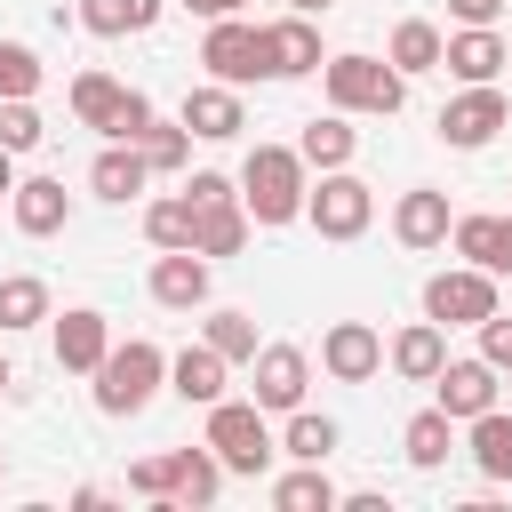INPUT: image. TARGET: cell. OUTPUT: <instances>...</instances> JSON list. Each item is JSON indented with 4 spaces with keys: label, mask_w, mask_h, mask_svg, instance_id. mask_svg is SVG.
Instances as JSON below:
<instances>
[{
    "label": "cell",
    "mask_w": 512,
    "mask_h": 512,
    "mask_svg": "<svg viewBox=\"0 0 512 512\" xmlns=\"http://www.w3.org/2000/svg\"><path fill=\"white\" fill-rule=\"evenodd\" d=\"M192 136H208V144H224V136H240L248 128V104H240V88L232 80H192L184 88V112H176Z\"/></svg>",
    "instance_id": "cell-15"
},
{
    "label": "cell",
    "mask_w": 512,
    "mask_h": 512,
    "mask_svg": "<svg viewBox=\"0 0 512 512\" xmlns=\"http://www.w3.org/2000/svg\"><path fill=\"white\" fill-rule=\"evenodd\" d=\"M8 192H16V152L0 144V200H8Z\"/></svg>",
    "instance_id": "cell-45"
},
{
    "label": "cell",
    "mask_w": 512,
    "mask_h": 512,
    "mask_svg": "<svg viewBox=\"0 0 512 512\" xmlns=\"http://www.w3.org/2000/svg\"><path fill=\"white\" fill-rule=\"evenodd\" d=\"M496 376H504V368H496L488 352H472V360H448V368L432 376V392H440V408H448L456 424H472L480 408H496V400H504V384H496Z\"/></svg>",
    "instance_id": "cell-11"
},
{
    "label": "cell",
    "mask_w": 512,
    "mask_h": 512,
    "mask_svg": "<svg viewBox=\"0 0 512 512\" xmlns=\"http://www.w3.org/2000/svg\"><path fill=\"white\" fill-rule=\"evenodd\" d=\"M184 192H192V200H224V192H240V184H232V176H216V168H192V184H184Z\"/></svg>",
    "instance_id": "cell-42"
},
{
    "label": "cell",
    "mask_w": 512,
    "mask_h": 512,
    "mask_svg": "<svg viewBox=\"0 0 512 512\" xmlns=\"http://www.w3.org/2000/svg\"><path fill=\"white\" fill-rule=\"evenodd\" d=\"M224 368H232V360L200 336V344H184V352L168 360V392L192 400V408H216V400H224Z\"/></svg>",
    "instance_id": "cell-20"
},
{
    "label": "cell",
    "mask_w": 512,
    "mask_h": 512,
    "mask_svg": "<svg viewBox=\"0 0 512 512\" xmlns=\"http://www.w3.org/2000/svg\"><path fill=\"white\" fill-rule=\"evenodd\" d=\"M184 8H192V16H208V24H216V16H240V8H248V0H184Z\"/></svg>",
    "instance_id": "cell-44"
},
{
    "label": "cell",
    "mask_w": 512,
    "mask_h": 512,
    "mask_svg": "<svg viewBox=\"0 0 512 512\" xmlns=\"http://www.w3.org/2000/svg\"><path fill=\"white\" fill-rule=\"evenodd\" d=\"M472 464H480V480H512V408L472 416Z\"/></svg>",
    "instance_id": "cell-30"
},
{
    "label": "cell",
    "mask_w": 512,
    "mask_h": 512,
    "mask_svg": "<svg viewBox=\"0 0 512 512\" xmlns=\"http://www.w3.org/2000/svg\"><path fill=\"white\" fill-rule=\"evenodd\" d=\"M304 224L320 240H360L376 224V192L352 176V168H320V184L304 192Z\"/></svg>",
    "instance_id": "cell-4"
},
{
    "label": "cell",
    "mask_w": 512,
    "mask_h": 512,
    "mask_svg": "<svg viewBox=\"0 0 512 512\" xmlns=\"http://www.w3.org/2000/svg\"><path fill=\"white\" fill-rule=\"evenodd\" d=\"M136 144H144V160H152V176H176V168L192 160V128H184V120H160V112H152V128H144Z\"/></svg>",
    "instance_id": "cell-35"
},
{
    "label": "cell",
    "mask_w": 512,
    "mask_h": 512,
    "mask_svg": "<svg viewBox=\"0 0 512 512\" xmlns=\"http://www.w3.org/2000/svg\"><path fill=\"white\" fill-rule=\"evenodd\" d=\"M504 120H512L504 88H496V80H464V96H448V104H440V144H456V152H480V144H488Z\"/></svg>",
    "instance_id": "cell-8"
},
{
    "label": "cell",
    "mask_w": 512,
    "mask_h": 512,
    "mask_svg": "<svg viewBox=\"0 0 512 512\" xmlns=\"http://www.w3.org/2000/svg\"><path fill=\"white\" fill-rule=\"evenodd\" d=\"M448 16H456V24H496L504 0H448Z\"/></svg>",
    "instance_id": "cell-43"
},
{
    "label": "cell",
    "mask_w": 512,
    "mask_h": 512,
    "mask_svg": "<svg viewBox=\"0 0 512 512\" xmlns=\"http://www.w3.org/2000/svg\"><path fill=\"white\" fill-rule=\"evenodd\" d=\"M512 56H504V32L496 24H456L448 32V56H440V72H456V80H496Z\"/></svg>",
    "instance_id": "cell-21"
},
{
    "label": "cell",
    "mask_w": 512,
    "mask_h": 512,
    "mask_svg": "<svg viewBox=\"0 0 512 512\" xmlns=\"http://www.w3.org/2000/svg\"><path fill=\"white\" fill-rule=\"evenodd\" d=\"M256 384H248V400L264 408V416H288V408H304V384H312V352L304 344H256Z\"/></svg>",
    "instance_id": "cell-9"
},
{
    "label": "cell",
    "mask_w": 512,
    "mask_h": 512,
    "mask_svg": "<svg viewBox=\"0 0 512 512\" xmlns=\"http://www.w3.org/2000/svg\"><path fill=\"white\" fill-rule=\"evenodd\" d=\"M128 488L152 496V504H168V488H176V448H168V456H136V464H128Z\"/></svg>",
    "instance_id": "cell-39"
},
{
    "label": "cell",
    "mask_w": 512,
    "mask_h": 512,
    "mask_svg": "<svg viewBox=\"0 0 512 512\" xmlns=\"http://www.w3.org/2000/svg\"><path fill=\"white\" fill-rule=\"evenodd\" d=\"M216 488H224V456L200 440V448H176V488H168V504L176 512H200V504H216Z\"/></svg>",
    "instance_id": "cell-26"
},
{
    "label": "cell",
    "mask_w": 512,
    "mask_h": 512,
    "mask_svg": "<svg viewBox=\"0 0 512 512\" xmlns=\"http://www.w3.org/2000/svg\"><path fill=\"white\" fill-rule=\"evenodd\" d=\"M200 216H192V248L216 264V256H232L240 240H248V200L240 192H224V200H192Z\"/></svg>",
    "instance_id": "cell-23"
},
{
    "label": "cell",
    "mask_w": 512,
    "mask_h": 512,
    "mask_svg": "<svg viewBox=\"0 0 512 512\" xmlns=\"http://www.w3.org/2000/svg\"><path fill=\"white\" fill-rule=\"evenodd\" d=\"M504 376H512V368H504Z\"/></svg>",
    "instance_id": "cell-49"
},
{
    "label": "cell",
    "mask_w": 512,
    "mask_h": 512,
    "mask_svg": "<svg viewBox=\"0 0 512 512\" xmlns=\"http://www.w3.org/2000/svg\"><path fill=\"white\" fill-rule=\"evenodd\" d=\"M264 64H272V80H304V72H320L328 56H320V24L304 16V8H288L280 24H264Z\"/></svg>",
    "instance_id": "cell-14"
},
{
    "label": "cell",
    "mask_w": 512,
    "mask_h": 512,
    "mask_svg": "<svg viewBox=\"0 0 512 512\" xmlns=\"http://www.w3.org/2000/svg\"><path fill=\"white\" fill-rule=\"evenodd\" d=\"M336 440H344V424H336V416L288 408V432H280V448H288L296 464H328V456H336Z\"/></svg>",
    "instance_id": "cell-31"
},
{
    "label": "cell",
    "mask_w": 512,
    "mask_h": 512,
    "mask_svg": "<svg viewBox=\"0 0 512 512\" xmlns=\"http://www.w3.org/2000/svg\"><path fill=\"white\" fill-rule=\"evenodd\" d=\"M160 384H168V352H160L152 336H128V344H112L104 368H96V408H104V416H144Z\"/></svg>",
    "instance_id": "cell-3"
},
{
    "label": "cell",
    "mask_w": 512,
    "mask_h": 512,
    "mask_svg": "<svg viewBox=\"0 0 512 512\" xmlns=\"http://www.w3.org/2000/svg\"><path fill=\"white\" fill-rule=\"evenodd\" d=\"M320 368H328L336 384H368V376L384 368V336H376L368 320H328V328H320Z\"/></svg>",
    "instance_id": "cell-10"
},
{
    "label": "cell",
    "mask_w": 512,
    "mask_h": 512,
    "mask_svg": "<svg viewBox=\"0 0 512 512\" xmlns=\"http://www.w3.org/2000/svg\"><path fill=\"white\" fill-rule=\"evenodd\" d=\"M104 352H112V320H104L96 304H64V312H56V368L96 376Z\"/></svg>",
    "instance_id": "cell-13"
},
{
    "label": "cell",
    "mask_w": 512,
    "mask_h": 512,
    "mask_svg": "<svg viewBox=\"0 0 512 512\" xmlns=\"http://www.w3.org/2000/svg\"><path fill=\"white\" fill-rule=\"evenodd\" d=\"M8 216H16V232H24V240L64 232V224H72V192H64V176H16Z\"/></svg>",
    "instance_id": "cell-16"
},
{
    "label": "cell",
    "mask_w": 512,
    "mask_h": 512,
    "mask_svg": "<svg viewBox=\"0 0 512 512\" xmlns=\"http://www.w3.org/2000/svg\"><path fill=\"white\" fill-rule=\"evenodd\" d=\"M200 336H208L224 360H256V320H248V312H232V304H216V312L200 320Z\"/></svg>",
    "instance_id": "cell-36"
},
{
    "label": "cell",
    "mask_w": 512,
    "mask_h": 512,
    "mask_svg": "<svg viewBox=\"0 0 512 512\" xmlns=\"http://www.w3.org/2000/svg\"><path fill=\"white\" fill-rule=\"evenodd\" d=\"M120 104H128V88H120L112 72H72V120H80V128H104V136H112Z\"/></svg>",
    "instance_id": "cell-28"
},
{
    "label": "cell",
    "mask_w": 512,
    "mask_h": 512,
    "mask_svg": "<svg viewBox=\"0 0 512 512\" xmlns=\"http://www.w3.org/2000/svg\"><path fill=\"white\" fill-rule=\"evenodd\" d=\"M488 312H496V272L448 264V272L424 280V320H440V328H480Z\"/></svg>",
    "instance_id": "cell-6"
},
{
    "label": "cell",
    "mask_w": 512,
    "mask_h": 512,
    "mask_svg": "<svg viewBox=\"0 0 512 512\" xmlns=\"http://www.w3.org/2000/svg\"><path fill=\"white\" fill-rule=\"evenodd\" d=\"M448 232H456V216H448V192H432V184H408L400 200H392V240L400 248H448Z\"/></svg>",
    "instance_id": "cell-12"
},
{
    "label": "cell",
    "mask_w": 512,
    "mask_h": 512,
    "mask_svg": "<svg viewBox=\"0 0 512 512\" xmlns=\"http://www.w3.org/2000/svg\"><path fill=\"white\" fill-rule=\"evenodd\" d=\"M48 320V280L40 272H8L0 280V328H40Z\"/></svg>",
    "instance_id": "cell-34"
},
{
    "label": "cell",
    "mask_w": 512,
    "mask_h": 512,
    "mask_svg": "<svg viewBox=\"0 0 512 512\" xmlns=\"http://www.w3.org/2000/svg\"><path fill=\"white\" fill-rule=\"evenodd\" d=\"M288 8H304V16H328V0H288Z\"/></svg>",
    "instance_id": "cell-46"
},
{
    "label": "cell",
    "mask_w": 512,
    "mask_h": 512,
    "mask_svg": "<svg viewBox=\"0 0 512 512\" xmlns=\"http://www.w3.org/2000/svg\"><path fill=\"white\" fill-rule=\"evenodd\" d=\"M480 352H488L496 368H512V320H504V312H488V320H480Z\"/></svg>",
    "instance_id": "cell-41"
},
{
    "label": "cell",
    "mask_w": 512,
    "mask_h": 512,
    "mask_svg": "<svg viewBox=\"0 0 512 512\" xmlns=\"http://www.w3.org/2000/svg\"><path fill=\"white\" fill-rule=\"evenodd\" d=\"M192 192H160V200H144V240L152 248H192Z\"/></svg>",
    "instance_id": "cell-32"
},
{
    "label": "cell",
    "mask_w": 512,
    "mask_h": 512,
    "mask_svg": "<svg viewBox=\"0 0 512 512\" xmlns=\"http://www.w3.org/2000/svg\"><path fill=\"white\" fill-rule=\"evenodd\" d=\"M448 248L464 256V264H480V272H512V216H456V232H448Z\"/></svg>",
    "instance_id": "cell-22"
},
{
    "label": "cell",
    "mask_w": 512,
    "mask_h": 512,
    "mask_svg": "<svg viewBox=\"0 0 512 512\" xmlns=\"http://www.w3.org/2000/svg\"><path fill=\"white\" fill-rule=\"evenodd\" d=\"M144 184H152V160H144V144H120V136H112V144L88 160V192H96V200H120V208H128Z\"/></svg>",
    "instance_id": "cell-19"
},
{
    "label": "cell",
    "mask_w": 512,
    "mask_h": 512,
    "mask_svg": "<svg viewBox=\"0 0 512 512\" xmlns=\"http://www.w3.org/2000/svg\"><path fill=\"white\" fill-rule=\"evenodd\" d=\"M8 384H16V376H8V360H0V392H8Z\"/></svg>",
    "instance_id": "cell-47"
},
{
    "label": "cell",
    "mask_w": 512,
    "mask_h": 512,
    "mask_svg": "<svg viewBox=\"0 0 512 512\" xmlns=\"http://www.w3.org/2000/svg\"><path fill=\"white\" fill-rule=\"evenodd\" d=\"M448 448H456V416L432 400V408H416L408 424H400V456L416 464V472H432V464H448Z\"/></svg>",
    "instance_id": "cell-25"
},
{
    "label": "cell",
    "mask_w": 512,
    "mask_h": 512,
    "mask_svg": "<svg viewBox=\"0 0 512 512\" xmlns=\"http://www.w3.org/2000/svg\"><path fill=\"white\" fill-rule=\"evenodd\" d=\"M160 8H168V0H80V8H72V24H80V32H96V40H120V32H152V24H160Z\"/></svg>",
    "instance_id": "cell-27"
},
{
    "label": "cell",
    "mask_w": 512,
    "mask_h": 512,
    "mask_svg": "<svg viewBox=\"0 0 512 512\" xmlns=\"http://www.w3.org/2000/svg\"><path fill=\"white\" fill-rule=\"evenodd\" d=\"M304 152L296 144H256L248 160H240V200H248V224L256 232H280V224H296L304 216Z\"/></svg>",
    "instance_id": "cell-1"
},
{
    "label": "cell",
    "mask_w": 512,
    "mask_h": 512,
    "mask_svg": "<svg viewBox=\"0 0 512 512\" xmlns=\"http://www.w3.org/2000/svg\"><path fill=\"white\" fill-rule=\"evenodd\" d=\"M200 440L224 456V472H264V464L280 456V448H272V424H264V408H256V400H216Z\"/></svg>",
    "instance_id": "cell-5"
},
{
    "label": "cell",
    "mask_w": 512,
    "mask_h": 512,
    "mask_svg": "<svg viewBox=\"0 0 512 512\" xmlns=\"http://www.w3.org/2000/svg\"><path fill=\"white\" fill-rule=\"evenodd\" d=\"M352 112H320V120H304V136H296V152H304V168H352V128H344Z\"/></svg>",
    "instance_id": "cell-29"
},
{
    "label": "cell",
    "mask_w": 512,
    "mask_h": 512,
    "mask_svg": "<svg viewBox=\"0 0 512 512\" xmlns=\"http://www.w3.org/2000/svg\"><path fill=\"white\" fill-rule=\"evenodd\" d=\"M320 88H328V112H400L408 104V72L392 56H368V48H344L320 64Z\"/></svg>",
    "instance_id": "cell-2"
},
{
    "label": "cell",
    "mask_w": 512,
    "mask_h": 512,
    "mask_svg": "<svg viewBox=\"0 0 512 512\" xmlns=\"http://www.w3.org/2000/svg\"><path fill=\"white\" fill-rule=\"evenodd\" d=\"M200 64H208V80H232V88L272 80V64H264V24H248V16H216L208 40H200Z\"/></svg>",
    "instance_id": "cell-7"
},
{
    "label": "cell",
    "mask_w": 512,
    "mask_h": 512,
    "mask_svg": "<svg viewBox=\"0 0 512 512\" xmlns=\"http://www.w3.org/2000/svg\"><path fill=\"white\" fill-rule=\"evenodd\" d=\"M0 480H8V456H0Z\"/></svg>",
    "instance_id": "cell-48"
},
{
    "label": "cell",
    "mask_w": 512,
    "mask_h": 512,
    "mask_svg": "<svg viewBox=\"0 0 512 512\" xmlns=\"http://www.w3.org/2000/svg\"><path fill=\"white\" fill-rule=\"evenodd\" d=\"M384 360H392L400 384H432V376L448 368V328H440V320H408V328L384 344Z\"/></svg>",
    "instance_id": "cell-18"
},
{
    "label": "cell",
    "mask_w": 512,
    "mask_h": 512,
    "mask_svg": "<svg viewBox=\"0 0 512 512\" xmlns=\"http://www.w3.org/2000/svg\"><path fill=\"white\" fill-rule=\"evenodd\" d=\"M144 128H152V96H144V88H128V104H120V120H112V136H120V144H136Z\"/></svg>",
    "instance_id": "cell-40"
},
{
    "label": "cell",
    "mask_w": 512,
    "mask_h": 512,
    "mask_svg": "<svg viewBox=\"0 0 512 512\" xmlns=\"http://www.w3.org/2000/svg\"><path fill=\"white\" fill-rule=\"evenodd\" d=\"M272 504H280V512H336L344 496H336V480H328L320 464H296L288 480H272Z\"/></svg>",
    "instance_id": "cell-33"
},
{
    "label": "cell",
    "mask_w": 512,
    "mask_h": 512,
    "mask_svg": "<svg viewBox=\"0 0 512 512\" xmlns=\"http://www.w3.org/2000/svg\"><path fill=\"white\" fill-rule=\"evenodd\" d=\"M40 136H48V120L32 112V96H0V144L8 152H32Z\"/></svg>",
    "instance_id": "cell-37"
},
{
    "label": "cell",
    "mask_w": 512,
    "mask_h": 512,
    "mask_svg": "<svg viewBox=\"0 0 512 512\" xmlns=\"http://www.w3.org/2000/svg\"><path fill=\"white\" fill-rule=\"evenodd\" d=\"M144 288H152V304H168V312H200V304H208V256H200V248H160Z\"/></svg>",
    "instance_id": "cell-17"
},
{
    "label": "cell",
    "mask_w": 512,
    "mask_h": 512,
    "mask_svg": "<svg viewBox=\"0 0 512 512\" xmlns=\"http://www.w3.org/2000/svg\"><path fill=\"white\" fill-rule=\"evenodd\" d=\"M384 56L416 80V72H440V56H448V32L432 24V16H400L392 24V40H384Z\"/></svg>",
    "instance_id": "cell-24"
},
{
    "label": "cell",
    "mask_w": 512,
    "mask_h": 512,
    "mask_svg": "<svg viewBox=\"0 0 512 512\" xmlns=\"http://www.w3.org/2000/svg\"><path fill=\"white\" fill-rule=\"evenodd\" d=\"M40 88V56L24 40H0V96H32Z\"/></svg>",
    "instance_id": "cell-38"
}]
</instances>
